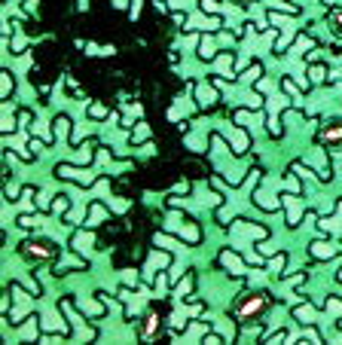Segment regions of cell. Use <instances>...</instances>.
Listing matches in <instances>:
<instances>
[{
    "label": "cell",
    "mask_w": 342,
    "mask_h": 345,
    "mask_svg": "<svg viewBox=\"0 0 342 345\" xmlns=\"http://www.w3.org/2000/svg\"><path fill=\"white\" fill-rule=\"evenodd\" d=\"M260 309H263V299L257 296L254 302H248V305H245V309H242V318H248V315H254V312H260Z\"/></svg>",
    "instance_id": "obj_1"
},
{
    "label": "cell",
    "mask_w": 342,
    "mask_h": 345,
    "mask_svg": "<svg viewBox=\"0 0 342 345\" xmlns=\"http://www.w3.org/2000/svg\"><path fill=\"white\" fill-rule=\"evenodd\" d=\"M25 254H34V257H49V254H52V248H40V245H28V248H25Z\"/></svg>",
    "instance_id": "obj_2"
},
{
    "label": "cell",
    "mask_w": 342,
    "mask_h": 345,
    "mask_svg": "<svg viewBox=\"0 0 342 345\" xmlns=\"http://www.w3.org/2000/svg\"><path fill=\"white\" fill-rule=\"evenodd\" d=\"M339 135H342V129H330V132H327V135H324V138H327V141H336V138H339Z\"/></svg>",
    "instance_id": "obj_3"
},
{
    "label": "cell",
    "mask_w": 342,
    "mask_h": 345,
    "mask_svg": "<svg viewBox=\"0 0 342 345\" xmlns=\"http://www.w3.org/2000/svg\"><path fill=\"white\" fill-rule=\"evenodd\" d=\"M156 330V315H150V321H147V333H153Z\"/></svg>",
    "instance_id": "obj_4"
},
{
    "label": "cell",
    "mask_w": 342,
    "mask_h": 345,
    "mask_svg": "<svg viewBox=\"0 0 342 345\" xmlns=\"http://www.w3.org/2000/svg\"><path fill=\"white\" fill-rule=\"evenodd\" d=\"M333 22H336V28H342V13H339V16H333Z\"/></svg>",
    "instance_id": "obj_5"
}]
</instances>
